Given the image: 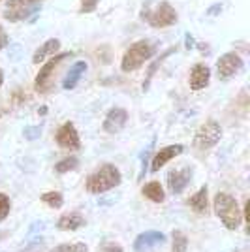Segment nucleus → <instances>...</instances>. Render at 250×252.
<instances>
[{
    "label": "nucleus",
    "instance_id": "nucleus-1",
    "mask_svg": "<svg viewBox=\"0 0 250 252\" xmlns=\"http://www.w3.org/2000/svg\"><path fill=\"white\" fill-rule=\"evenodd\" d=\"M215 215L220 219V222L228 228V230H237L243 222V211L239 209V203L235 201L233 196H229L226 192H219L213 201Z\"/></svg>",
    "mask_w": 250,
    "mask_h": 252
},
{
    "label": "nucleus",
    "instance_id": "nucleus-2",
    "mask_svg": "<svg viewBox=\"0 0 250 252\" xmlns=\"http://www.w3.org/2000/svg\"><path fill=\"white\" fill-rule=\"evenodd\" d=\"M72 57H73V53H57V55H53L51 59L40 68V72L36 75V81H34L36 93H40V94H49L53 91V83H55V77L59 74L61 66H62L66 61H70Z\"/></svg>",
    "mask_w": 250,
    "mask_h": 252
},
{
    "label": "nucleus",
    "instance_id": "nucleus-3",
    "mask_svg": "<svg viewBox=\"0 0 250 252\" xmlns=\"http://www.w3.org/2000/svg\"><path fill=\"white\" fill-rule=\"evenodd\" d=\"M121 171L113 164H104L87 179V190L91 194H104L121 185Z\"/></svg>",
    "mask_w": 250,
    "mask_h": 252
},
{
    "label": "nucleus",
    "instance_id": "nucleus-4",
    "mask_svg": "<svg viewBox=\"0 0 250 252\" xmlns=\"http://www.w3.org/2000/svg\"><path fill=\"white\" fill-rule=\"evenodd\" d=\"M141 19L147 21L153 29H166L175 25L179 19L177 11L173 10V6L169 2H158L156 6L151 4H143L141 8Z\"/></svg>",
    "mask_w": 250,
    "mask_h": 252
},
{
    "label": "nucleus",
    "instance_id": "nucleus-5",
    "mask_svg": "<svg viewBox=\"0 0 250 252\" xmlns=\"http://www.w3.org/2000/svg\"><path fill=\"white\" fill-rule=\"evenodd\" d=\"M155 45L149 42V40H139V42L132 43L128 49H126L125 57L121 61V70L123 72H134L137 70L141 64L149 61L153 55H155Z\"/></svg>",
    "mask_w": 250,
    "mask_h": 252
},
{
    "label": "nucleus",
    "instance_id": "nucleus-6",
    "mask_svg": "<svg viewBox=\"0 0 250 252\" xmlns=\"http://www.w3.org/2000/svg\"><path fill=\"white\" fill-rule=\"evenodd\" d=\"M40 2L43 0H8V6L4 10V19L11 23L34 19L40 13Z\"/></svg>",
    "mask_w": 250,
    "mask_h": 252
},
{
    "label": "nucleus",
    "instance_id": "nucleus-7",
    "mask_svg": "<svg viewBox=\"0 0 250 252\" xmlns=\"http://www.w3.org/2000/svg\"><path fill=\"white\" fill-rule=\"evenodd\" d=\"M222 137V128L215 119H209L198 128L196 136H194V147L199 151H207L213 149Z\"/></svg>",
    "mask_w": 250,
    "mask_h": 252
},
{
    "label": "nucleus",
    "instance_id": "nucleus-8",
    "mask_svg": "<svg viewBox=\"0 0 250 252\" xmlns=\"http://www.w3.org/2000/svg\"><path fill=\"white\" fill-rule=\"evenodd\" d=\"M243 59L237 53H226L217 61V74H219L220 81H226L235 74H239L243 70Z\"/></svg>",
    "mask_w": 250,
    "mask_h": 252
},
{
    "label": "nucleus",
    "instance_id": "nucleus-9",
    "mask_svg": "<svg viewBox=\"0 0 250 252\" xmlns=\"http://www.w3.org/2000/svg\"><path fill=\"white\" fill-rule=\"evenodd\" d=\"M55 141L59 143V147L68 149V151H79L81 149V139H79V134H77L73 123H64L59 128Z\"/></svg>",
    "mask_w": 250,
    "mask_h": 252
},
{
    "label": "nucleus",
    "instance_id": "nucleus-10",
    "mask_svg": "<svg viewBox=\"0 0 250 252\" xmlns=\"http://www.w3.org/2000/svg\"><path fill=\"white\" fill-rule=\"evenodd\" d=\"M192 168H179V169H171L167 173V187H169V192L171 194H181L183 190L187 189L192 181Z\"/></svg>",
    "mask_w": 250,
    "mask_h": 252
},
{
    "label": "nucleus",
    "instance_id": "nucleus-11",
    "mask_svg": "<svg viewBox=\"0 0 250 252\" xmlns=\"http://www.w3.org/2000/svg\"><path fill=\"white\" fill-rule=\"evenodd\" d=\"M126 121H128V111L125 107H113L104 119V130L107 134H119L125 128Z\"/></svg>",
    "mask_w": 250,
    "mask_h": 252
},
{
    "label": "nucleus",
    "instance_id": "nucleus-12",
    "mask_svg": "<svg viewBox=\"0 0 250 252\" xmlns=\"http://www.w3.org/2000/svg\"><path fill=\"white\" fill-rule=\"evenodd\" d=\"M164 241H166V235H164L162 231L149 230V231H145V233H141V235H137L136 237V241H134V251L136 252H147V251H151L153 247L162 245Z\"/></svg>",
    "mask_w": 250,
    "mask_h": 252
},
{
    "label": "nucleus",
    "instance_id": "nucleus-13",
    "mask_svg": "<svg viewBox=\"0 0 250 252\" xmlns=\"http://www.w3.org/2000/svg\"><path fill=\"white\" fill-rule=\"evenodd\" d=\"M185 151V147L183 145H167V147L160 149L158 153H155V157H153V164H151V171L153 173H156V171H160V169L166 166L169 160H173L175 157H179L181 153Z\"/></svg>",
    "mask_w": 250,
    "mask_h": 252
},
{
    "label": "nucleus",
    "instance_id": "nucleus-14",
    "mask_svg": "<svg viewBox=\"0 0 250 252\" xmlns=\"http://www.w3.org/2000/svg\"><path fill=\"white\" fill-rule=\"evenodd\" d=\"M211 81V68L205 64H194L192 72H190V89L192 91H203Z\"/></svg>",
    "mask_w": 250,
    "mask_h": 252
},
{
    "label": "nucleus",
    "instance_id": "nucleus-15",
    "mask_svg": "<svg viewBox=\"0 0 250 252\" xmlns=\"http://www.w3.org/2000/svg\"><path fill=\"white\" fill-rule=\"evenodd\" d=\"M87 68H89V64L85 63V61H77L73 66H70V70H68V74H66V77H64V81H62L64 91H72V89H75V85H77V81L81 79V75L87 72Z\"/></svg>",
    "mask_w": 250,
    "mask_h": 252
},
{
    "label": "nucleus",
    "instance_id": "nucleus-16",
    "mask_svg": "<svg viewBox=\"0 0 250 252\" xmlns=\"http://www.w3.org/2000/svg\"><path fill=\"white\" fill-rule=\"evenodd\" d=\"M188 205H190V209L194 211V213H198V215H207L209 211V190L207 187H201V189L188 200Z\"/></svg>",
    "mask_w": 250,
    "mask_h": 252
},
{
    "label": "nucleus",
    "instance_id": "nucleus-17",
    "mask_svg": "<svg viewBox=\"0 0 250 252\" xmlns=\"http://www.w3.org/2000/svg\"><path fill=\"white\" fill-rule=\"evenodd\" d=\"M57 226H59V230L62 231H75L85 226V219L83 215H79V213H66L59 219Z\"/></svg>",
    "mask_w": 250,
    "mask_h": 252
},
{
    "label": "nucleus",
    "instance_id": "nucleus-18",
    "mask_svg": "<svg viewBox=\"0 0 250 252\" xmlns=\"http://www.w3.org/2000/svg\"><path fill=\"white\" fill-rule=\"evenodd\" d=\"M57 51H61V40L51 38V40H47V42L43 43L42 47H38V49H36L34 57H32V63L34 64L43 63V61H45V57H49V55H57Z\"/></svg>",
    "mask_w": 250,
    "mask_h": 252
},
{
    "label": "nucleus",
    "instance_id": "nucleus-19",
    "mask_svg": "<svg viewBox=\"0 0 250 252\" xmlns=\"http://www.w3.org/2000/svg\"><path fill=\"white\" fill-rule=\"evenodd\" d=\"M143 192V196L149 198L151 201H155V203H162V201L166 200V192L162 189V185L158 183V181H151V183H147L145 187L141 189Z\"/></svg>",
    "mask_w": 250,
    "mask_h": 252
},
{
    "label": "nucleus",
    "instance_id": "nucleus-20",
    "mask_svg": "<svg viewBox=\"0 0 250 252\" xmlns=\"http://www.w3.org/2000/svg\"><path fill=\"white\" fill-rule=\"evenodd\" d=\"M175 51H177V47H169V49H167V51L164 53V55H160V57H158L156 61H155V63H153L151 66H149V72H147L145 83H143V91H149V83H151V79H153V75H155V72H156L158 68H160V64L164 63V61H166L167 57H169L171 53H175Z\"/></svg>",
    "mask_w": 250,
    "mask_h": 252
},
{
    "label": "nucleus",
    "instance_id": "nucleus-21",
    "mask_svg": "<svg viewBox=\"0 0 250 252\" xmlns=\"http://www.w3.org/2000/svg\"><path fill=\"white\" fill-rule=\"evenodd\" d=\"M42 201L45 203V205H49L51 209H61L64 205V196L61 194V192H45V194H42Z\"/></svg>",
    "mask_w": 250,
    "mask_h": 252
},
{
    "label": "nucleus",
    "instance_id": "nucleus-22",
    "mask_svg": "<svg viewBox=\"0 0 250 252\" xmlns=\"http://www.w3.org/2000/svg\"><path fill=\"white\" fill-rule=\"evenodd\" d=\"M79 166V160L75 157H68L61 160L57 166H55V171L59 173V175H62V173H68V171H73V169Z\"/></svg>",
    "mask_w": 250,
    "mask_h": 252
},
{
    "label": "nucleus",
    "instance_id": "nucleus-23",
    "mask_svg": "<svg viewBox=\"0 0 250 252\" xmlns=\"http://www.w3.org/2000/svg\"><path fill=\"white\" fill-rule=\"evenodd\" d=\"M87 245L85 243H62V245H57L53 251L49 252H87Z\"/></svg>",
    "mask_w": 250,
    "mask_h": 252
},
{
    "label": "nucleus",
    "instance_id": "nucleus-24",
    "mask_svg": "<svg viewBox=\"0 0 250 252\" xmlns=\"http://www.w3.org/2000/svg\"><path fill=\"white\" fill-rule=\"evenodd\" d=\"M153 147H155V137H153V141L147 145L145 151L141 153V171H139V175H137L139 181L145 177V173L149 171V158H151V155H153Z\"/></svg>",
    "mask_w": 250,
    "mask_h": 252
},
{
    "label": "nucleus",
    "instance_id": "nucleus-25",
    "mask_svg": "<svg viewBox=\"0 0 250 252\" xmlns=\"http://www.w3.org/2000/svg\"><path fill=\"white\" fill-rule=\"evenodd\" d=\"M188 241L185 237V233H181L179 230L173 231V245H171V252H187Z\"/></svg>",
    "mask_w": 250,
    "mask_h": 252
},
{
    "label": "nucleus",
    "instance_id": "nucleus-26",
    "mask_svg": "<svg viewBox=\"0 0 250 252\" xmlns=\"http://www.w3.org/2000/svg\"><path fill=\"white\" fill-rule=\"evenodd\" d=\"M23 134H25V137H27L29 141H36L38 137L42 136V125H31V126H27V128L23 130Z\"/></svg>",
    "mask_w": 250,
    "mask_h": 252
},
{
    "label": "nucleus",
    "instance_id": "nucleus-27",
    "mask_svg": "<svg viewBox=\"0 0 250 252\" xmlns=\"http://www.w3.org/2000/svg\"><path fill=\"white\" fill-rule=\"evenodd\" d=\"M10 209H11L10 198H8L6 194H0V222L8 219V215H10Z\"/></svg>",
    "mask_w": 250,
    "mask_h": 252
},
{
    "label": "nucleus",
    "instance_id": "nucleus-28",
    "mask_svg": "<svg viewBox=\"0 0 250 252\" xmlns=\"http://www.w3.org/2000/svg\"><path fill=\"white\" fill-rule=\"evenodd\" d=\"M98 2H100V0H81L79 11H81V13H93V11L98 8Z\"/></svg>",
    "mask_w": 250,
    "mask_h": 252
},
{
    "label": "nucleus",
    "instance_id": "nucleus-29",
    "mask_svg": "<svg viewBox=\"0 0 250 252\" xmlns=\"http://www.w3.org/2000/svg\"><path fill=\"white\" fill-rule=\"evenodd\" d=\"M100 252H123V247L117 245V243H107V245L102 247V251Z\"/></svg>",
    "mask_w": 250,
    "mask_h": 252
},
{
    "label": "nucleus",
    "instance_id": "nucleus-30",
    "mask_svg": "<svg viewBox=\"0 0 250 252\" xmlns=\"http://www.w3.org/2000/svg\"><path fill=\"white\" fill-rule=\"evenodd\" d=\"M6 45H8V34H6V31L0 27V51H2Z\"/></svg>",
    "mask_w": 250,
    "mask_h": 252
},
{
    "label": "nucleus",
    "instance_id": "nucleus-31",
    "mask_svg": "<svg viewBox=\"0 0 250 252\" xmlns=\"http://www.w3.org/2000/svg\"><path fill=\"white\" fill-rule=\"evenodd\" d=\"M220 11H222V4H213V8L207 10V15H217Z\"/></svg>",
    "mask_w": 250,
    "mask_h": 252
},
{
    "label": "nucleus",
    "instance_id": "nucleus-32",
    "mask_svg": "<svg viewBox=\"0 0 250 252\" xmlns=\"http://www.w3.org/2000/svg\"><path fill=\"white\" fill-rule=\"evenodd\" d=\"M185 47H187V49H192V47H194V38H192V34H187V38H185Z\"/></svg>",
    "mask_w": 250,
    "mask_h": 252
},
{
    "label": "nucleus",
    "instance_id": "nucleus-33",
    "mask_svg": "<svg viewBox=\"0 0 250 252\" xmlns=\"http://www.w3.org/2000/svg\"><path fill=\"white\" fill-rule=\"evenodd\" d=\"M2 83H4V72L0 70V87H2Z\"/></svg>",
    "mask_w": 250,
    "mask_h": 252
}]
</instances>
